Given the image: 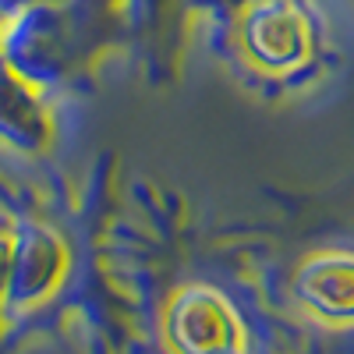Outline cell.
Masks as SVG:
<instances>
[{"instance_id":"2","label":"cell","mask_w":354,"mask_h":354,"mask_svg":"<svg viewBox=\"0 0 354 354\" xmlns=\"http://www.w3.org/2000/svg\"><path fill=\"white\" fill-rule=\"evenodd\" d=\"M177 322L198 326L195 333H177V337H188V344H185L188 354H220L227 347V340L234 337V322H227L220 305H195L185 319H177Z\"/></svg>"},{"instance_id":"1","label":"cell","mask_w":354,"mask_h":354,"mask_svg":"<svg viewBox=\"0 0 354 354\" xmlns=\"http://www.w3.org/2000/svg\"><path fill=\"white\" fill-rule=\"evenodd\" d=\"M301 298L326 319H354V255H322L301 273Z\"/></svg>"}]
</instances>
